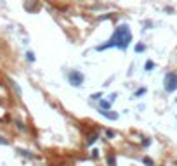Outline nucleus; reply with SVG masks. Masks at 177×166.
<instances>
[{"instance_id":"nucleus-1","label":"nucleus","mask_w":177,"mask_h":166,"mask_svg":"<svg viewBox=\"0 0 177 166\" xmlns=\"http://www.w3.org/2000/svg\"><path fill=\"white\" fill-rule=\"evenodd\" d=\"M130 42H132V33H130V28H128V24H120V26H116L115 33L111 35V38L108 40L106 44L102 45H97L96 47V50H99V52H102V50H106V48H120V50H127V47L130 45Z\"/></svg>"},{"instance_id":"nucleus-2","label":"nucleus","mask_w":177,"mask_h":166,"mask_svg":"<svg viewBox=\"0 0 177 166\" xmlns=\"http://www.w3.org/2000/svg\"><path fill=\"white\" fill-rule=\"evenodd\" d=\"M163 83H165V90H167V92H175L177 90V74L175 73H167Z\"/></svg>"},{"instance_id":"nucleus-3","label":"nucleus","mask_w":177,"mask_h":166,"mask_svg":"<svg viewBox=\"0 0 177 166\" xmlns=\"http://www.w3.org/2000/svg\"><path fill=\"white\" fill-rule=\"evenodd\" d=\"M68 80H70V83L73 85V87H82V83H84V74L80 73V71L71 69V71H68Z\"/></svg>"},{"instance_id":"nucleus-4","label":"nucleus","mask_w":177,"mask_h":166,"mask_svg":"<svg viewBox=\"0 0 177 166\" xmlns=\"http://www.w3.org/2000/svg\"><path fill=\"white\" fill-rule=\"evenodd\" d=\"M99 113H101L104 118H108V119H113V121L118 119V114H116V113H111V111H99Z\"/></svg>"},{"instance_id":"nucleus-5","label":"nucleus","mask_w":177,"mask_h":166,"mask_svg":"<svg viewBox=\"0 0 177 166\" xmlns=\"http://www.w3.org/2000/svg\"><path fill=\"white\" fill-rule=\"evenodd\" d=\"M106 164L108 166H116V156L115 154H108L106 156Z\"/></svg>"},{"instance_id":"nucleus-6","label":"nucleus","mask_w":177,"mask_h":166,"mask_svg":"<svg viewBox=\"0 0 177 166\" xmlns=\"http://www.w3.org/2000/svg\"><path fill=\"white\" fill-rule=\"evenodd\" d=\"M111 109V102L110 101H101V111H110Z\"/></svg>"},{"instance_id":"nucleus-7","label":"nucleus","mask_w":177,"mask_h":166,"mask_svg":"<svg viewBox=\"0 0 177 166\" xmlns=\"http://www.w3.org/2000/svg\"><path fill=\"white\" fill-rule=\"evenodd\" d=\"M153 68H155V62H153V61H148L146 66H144V69H146V71H151Z\"/></svg>"},{"instance_id":"nucleus-8","label":"nucleus","mask_w":177,"mask_h":166,"mask_svg":"<svg viewBox=\"0 0 177 166\" xmlns=\"http://www.w3.org/2000/svg\"><path fill=\"white\" fill-rule=\"evenodd\" d=\"M142 163H144V164H146V166H153V164H155L151 157H144V159H142Z\"/></svg>"},{"instance_id":"nucleus-9","label":"nucleus","mask_w":177,"mask_h":166,"mask_svg":"<svg viewBox=\"0 0 177 166\" xmlns=\"http://www.w3.org/2000/svg\"><path fill=\"white\" fill-rule=\"evenodd\" d=\"M18 152L21 154V156H26V157H33V156H31L30 152H28V151H23V149H18Z\"/></svg>"},{"instance_id":"nucleus-10","label":"nucleus","mask_w":177,"mask_h":166,"mask_svg":"<svg viewBox=\"0 0 177 166\" xmlns=\"http://www.w3.org/2000/svg\"><path fill=\"white\" fill-rule=\"evenodd\" d=\"M11 85H12V87H14V90L18 92V95H21V88H19V87H18V85H16L14 81H11Z\"/></svg>"},{"instance_id":"nucleus-11","label":"nucleus","mask_w":177,"mask_h":166,"mask_svg":"<svg viewBox=\"0 0 177 166\" xmlns=\"http://www.w3.org/2000/svg\"><path fill=\"white\" fill-rule=\"evenodd\" d=\"M142 93H146V88H139L137 92H136V95H134V97H139V95H142Z\"/></svg>"},{"instance_id":"nucleus-12","label":"nucleus","mask_w":177,"mask_h":166,"mask_svg":"<svg viewBox=\"0 0 177 166\" xmlns=\"http://www.w3.org/2000/svg\"><path fill=\"white\" fill-rule=\"evenodd\" d=\"M26 57H28V61H31V62L35 61V56H33L31 52H28V54H26Z\"/></svg>"},{"instance_id":"nucleus-13","label":"nucleus","mask_w":177,"mask_h":166,"mask_svg":"<svg viewBox=\"0 0 177 166\" xmlns=\"http://www.w3.org/2000/svg\"><path fill=\"white\" fill-rule=\"evenodd\" d=\"M136 50H137V52H142V50H144V45H142V44L136 45Z\"/></svg>"},{"instance_id":"nucleus-14","label":"nucleus","mask_w":177,"mask_h":166,"mask_svg":"<svg viewBox=\"0 0 177 166\" xmlns=\"http://www.w3.org/2000/svg\"><path fill=\"white\" fill-rule=\"evenodd\" d=\"M101 93H92V99H96V101H101Z\"/></svg>"},{"instance_id":"nucleus-15","label":"nucleus","mask_w":177,"mask_h":166,"mask_svg":"<svg viewBox=\"0 0 177 166\" xmlns=\"http://www.w3.org/2000/svg\"><path fill=\"white\" fill-rule=\"evenodd\" d=\"M149 144H151V140H149V139H144V140H142V145H144V147H148Z\"/></svg>"},{"instance_id":"nucleus-16","label":"nucleus","mask_w":177,"mask_h":166,"mask_svg":"<svg viewBox=\"0 0 177 166\" xmlns=\"http://www.w3.org/2000/svg\"><path fill=\"white\" fill-rule=\"evenodd\" d=\"M0 144H4V145H7V144H9V142H7V140L4 139V137H0Z\"/></svg>"},{"instance_id":"nucleus-17","label":"nucleus","mask_w":177,"mask_h":166,"mask_svg":"<svg viewBox=\"0 0 177 166\" xmlns=\"http://www.w3.org/2000/svg\"><path fill=\"white\" fill-rule=\"evenodd\" d=\"M106 135H108V137H113V135H115V131H113V130H108Z\"/></svg>"},{"instance_id":"nucleus-18","label":"nucleus","mask_w":177,"mask_h":166,"mask_svg":"<svg viewBox=\"0 0 177 166\" xmlns=\"http://www.w3.org/2000/svg\"><path fill=\"white\" fill-rule=\"evenodd\" d=\"M96 140H97V135H94V137H92V139L88 140V144H92V142H96Z\"/></svg>"}]
</instances>
